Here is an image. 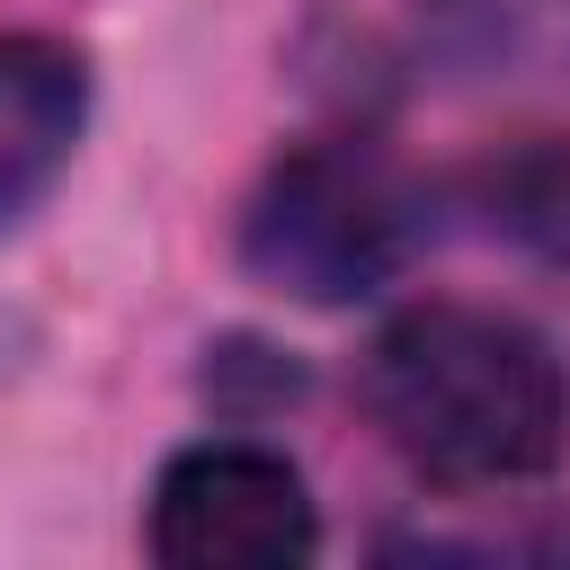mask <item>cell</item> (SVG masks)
Here are the masks:
<instances>
[{"mask_svg": "<svg viewBox=\"0 0 570 570\" xmlns=\"http://www.w3.org/2000/svg\"><path fill=\"white\" fill-rule=\"evenodd\" d=\"M490 223L543 258H570V142H534L508 169H490Z\"/></svg>", "mask_w": 570, "mask_h": 570, "instance_id": "5b68a950", "label": "cell"}, {"mask_svg": "<svg viewBox=\"0 0 570 570\" xmlns=\"http://www.w3.org/2000/svg\"><path fill=\"white\" fill-rule=\"evenodd\" d=\"M240 258L294 303H365L410 258V196L374 151L303 142L258 178L240 214Z\"/></svg>", "mask_w": 570, "mask_h": 570, "instance_id": "7a4b0ae2", "label": "cell"}, {"mask_svg": "<svg viewBox=\"0 0 570 570\" xmlns=\"http://www.w3.org/2000/svg\"><path fill=\"white\" fill-rule=\"evenodd\" d=\"M312 490L258 436H196L151 481V552L169 570H285L312 561Z\"/></svg>", "mask_w": 570, "mask_h": 570, "instance_id": "3957f363", "label": "cell"}, {"mask_svg": "<svg viewBox=\"0 0 570 570\" xmlns=\"http://www.w3.org/2000/svg\"><path fill=\"white\" fill-rule=\"evenodd\" d=\"M365 410L392 454L445 490H508L561 463L570 374L543 330L490 303H419L365 356Z\"/></svg>", "mask_w": 570, "mask_h": 570, "instance_id": "6da1fadb", "label": "cell"}, {"mask_svg": "<svg viewBox=\"0 0 570 570\" xmlns=\"http://www.w3.org/2000/svg\"><path fill=\"white\" fill-rule=\"evenodd\" d=\"M89 125V62L62 36H0V232L71 169Z\"/></svg>", "mask_w": 570, "mask_h": 570, "instance_id": "277c9868", "label": "cell"}]
</instances>
